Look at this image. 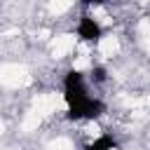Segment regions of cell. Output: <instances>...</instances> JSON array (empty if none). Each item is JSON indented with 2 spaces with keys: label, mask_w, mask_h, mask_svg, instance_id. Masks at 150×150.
<instances>
[{
  "label": "cell",
  "mask_w": 150,
  "mask_h": 150,
  "mask_svg": "<svg viewBox=\"0 0 150 150\" xmlns=\"http://www.w3.org/2000/svg\"><path fill=\"white\" fill-rule=\"evenodd\" d=\"M103 112H105L103 101L87 96V98L80 101L77 105H70L68 112H66V117H68V120H96V117H101Z\"/></svg>",
  "instance_id": "6da1fadb"
},
{
  "label": "cell",
  "mask_w": 150,
  "mask_h": 150,
  "mask_svg": "<svg viewBox=\"0 0 150 150\" xmlns=\"http://www.w3.org/2000/svg\"><path fill=\"white\" fill-rule=\"evenodd\" d=\"M77 35H80L84 42H98L101 35H103V28H101V23H98L94 16L84 14V16H80V21H77Z\"/></svg>",
  "instance_id": "7a4b0ae2"
},
{
  "label": "cell",
  "mask_w": 150,
  "mask_h": 150,
  "mask_svg": "<svg viewBox=\"0 0 150 150\" xmlns=\"http://www.w3.org/2000/svg\"><path fill=\"white\" fill-rule=\"evenodd\" d=\"M80 87H84V73L77 68H70L63 75V89H80Z\"/></svg>",
  "instance_id": "3957f363"
},
{
  "label": "cell",
  "mask_w": 150,
  "mask_h": 150,
  "mask_svg": "<svg viewBox=\"0 0 150 150\" xmlns=\"http://www.w3.org/2000/svg\"><path fill=\"white\" fill-rule=\"evenodd\" d=\"M84 150H117V141L112 138V136H108V134H103V136H98V138H94Z\"/></svg>",
  "instance_id": "277c9868"
},
{
  "label": "cell",
  "mask_w": 150,
  "mask_h": 150,
  "mask_svg": "<svg viewBox=\"0 0 150 150\" xmlns=\"http://www.w3.org/2000/svg\"><path fill=\"white\" fill-rule=\"evenodd\" d=\"M63 98H66L68 108H70V105H77L80 101H84V98H87V89H84V87H80V89H66Z\"/></svg>",
  "instance_id": "5b68a950"
},
{
  "label": "cell",
  "mask_w": 150,
  "mask_h": 150,
  "mask_svg": "<svg viewBox=\"0 0 150 150\" xmlns=\"http://www.w3.org/2000/svg\"><path fill=\"white\" fill-rule=\"evenodd\" d=\"M91 80H94L96 84H103V82L108 80V70H105L103 66H94V68H91Z\"/></svg>",
  "instance_id": "8992f818"
},
{
  "label": "cell",
  "mask_w": 150,
  "mask_h": 150,
  "mask_svg": "<svg viewBox=\"0 0 150 150\" xmlns=\"http://www.w3.org/2000/svg\"><path fill=\"white\" fill-rule=\"evenodd\" d=\"M82 5H103L105 0H80Z\"/></svg>",
  "instance_id": "52a82bcc"
}]
</instances>
